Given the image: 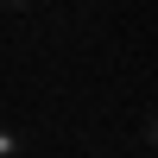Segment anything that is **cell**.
I'll return each mask as SVG.
<instances>
[{
	"mask_svg": "<svg viewBox=\"0 0 158 158\" xmlns=\"http://www.w3.org/2000/svg\"><path fill=\"white\" fill-rule=\"evenodd\" d=\"M19 152H25V139L13 133V127H0V158H19Z\"/></svg>",
	"mask_w": 158,
	"mask_h": 158,
	"instance_id": "1",
	"label": "cell"
},
{
	"mask_svg": "<svg viewBox=\"0 0 158 158\" xmlns=\"http://www.w3.org/2000/svg\"><path fill=\"white\" fill-rule=\"evenodd\" d=\"M0 6H13V13H19V6H38V0H0Z\"/></svg>",
	"mask_w": 158,
	"mask_h": 158,
	"instance_id": "2",
	"label": "cell"
}]
</instances>
